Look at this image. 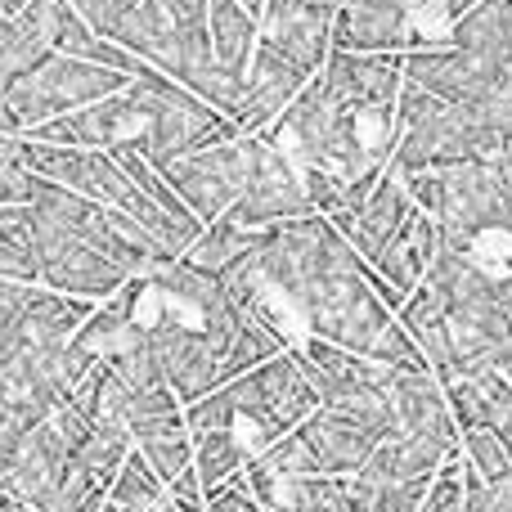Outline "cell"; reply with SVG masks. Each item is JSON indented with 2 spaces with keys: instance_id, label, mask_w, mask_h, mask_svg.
<instances>
[{
  "instance_id": "6da1fadb",
  "label": "cell",
  "mask_w": 512,
  "mask_h": 512,
  "mask_svg": "<svg viewBox=\"0 0 512 512\" xmlns=\"http://www.w3.org/2000/svg\"><path fill=\"white\" fill-rule=\"evenodd\" d=\"M131 99H135V135L126 144H135L153 167H167V162L198 149H212V144L239 140L230 117L216 113L212 104H203L198 95H189L185 86H176L171 77H162L153 68L131 81Z\"/></svg>"
},
{
  "instance_id": "7a4b0ae2",
  "label": "cell",
  "mask_w": 512,
  "mask_h": 512,
  "mask_svg": "<svg viewBox=\"0 0 512 512\" xmlns=\"http://www.w3.org/2000/svg\"><path fill=\"white\" fill-rule=\"evenodd\" d=\"M225 391H230L234 414H239L234 432L243 436L248 454H261L265 445H274L279 436L297 432L319 409V396H315V387H310L306 369H301L297 346H288V351L270 355V360L256 364V369L239 373L234 382H225Z\"/></svg>"
},
{
  "instance_id": "3957f363",
  "label": "cell",
  "mask_w": 512,
  "mask_h": 512,
  "mask_svg": "<svg viewBox=\"0 0 512 512\" xmlns=\"http://www.w3.org/2000/svg\"><path fill=\"white\" fill-rule=\"evenodd\" d=\"M396 149H391V176H414V171L450 167V162H472L490 158L481 144L472 117L450 99H436L418 86H400L396 95Z\"/></svg>"
},
{
  "instance_id": "277c9868",
  "label": "cell",
  "mask_w": 512,
  "mask_h": 512,
  "mask_svg": "<svg viewBox=\"0 0 512 512\" xmlns=\"http://www.w3.org/2000/svg\"><path fill=\"white\" fill-rule=\"evenodd\" d=\"M122 86H126L122 72L54 50V54H45L41 63H32L27 72H18L0 95H5L9 113L18 117V126H23V135H27L32 126L54 122V117H63V113H77V108H86V104H99V99L117 95Z\"/></svg>"
},
{
  "instance_id": "5b68a950",
  "label": "cell",
  "mask_w": 512,
  "mask_h": 512,
  "mask_svg": "<svg viewBox=\"0 0 512 512\" xmlns=\"http://www.w3.org/2000/svg\"><path fill=\"white\" fill-rule=\"evenodd\" d=\"M261 149V135H239L230 144H212V149H198V153H185V158L167 162L162 180L176 189V198L189 207L198 225H212V221H225L234 203H239L243 185L252 176V158Z\"/></svg>"
},
{
  "instance_id": "8992f818",
  "label": "cell",
  "mask_w": 512,
  "mask_h": 512,
  "mask_svg": "<svg viewBox=\"0 0 512 512\" xmlns=\"http://www.w3.org/2000/svg\"><path fill=\"white\" fill-rule=\"evenodd\" d=\"M32 221V216H27ZM32 243H36V283L68 297H86V301H108L122 288L131 274L122 265H113L104 252H95L90 243L72 239L68 230H50V225L32 221Z\"/></svg>"
},
{
  "instance_id": "52a82bcc",
  "label": "cell",
  "mask_w": 512,
  "mask_h": 512,
  "mask_svg": "<svg viewBox=\"0 0 512 512\" xmlns=\"http://www.w3.org/2000/svg\"><path fill=\"white\" fill-rule=\"evenodd\" d=\"M149 328V351L158 360L167 387L176 391L180 405H194L198 396L221 387V360H216V346L207 342V333L194 319H180L171 310H162Z\"/></svg>"
},
{
  "instance_id": "ba28073f",
  "label": "cell",
  "mask_w": 512,
  "mask_h": 512,
  "mask_svg": "<svg viewBox=\"0 0 512 512\" xmlns=\"http://www.w3.org/2000/svg\"><path fill=\"white\" fill-rule=\"evenodd\" d=\"M301 216H310V203H306L297 167L261 135V149L252 158V176L243 185L239 203L225 212V221L243 225V230H274V225L301 221Z\"/></svg>"
},
{
  "instance_id": "9c48e42d",
  "label": "cell",
  "mask_w": 512,
  "mask_h": 512,
  "mask_svg": "<svg viewBox=\"0 0 512 512\" xmlns=\"http://www.w3.org/2000/svg\"><path fill=\"white\" fill-rule=\"evenodd\" d=\"M382 391L391 400V414L400 423V436L436 445L445 454H459V423L445 400V382L427 369H382Z\"/></svg>"
},
{
  "instance_id": "30bf717a",
  "label": "cell",
  "mask_w": 512,
  "mask_h": 512,
  "mask_svg": "<svg viewBox=\"0 0 512 512\" xmlns=\"http://www.w3.org/2000/svg\"><path fill=\"white\" fill-rule=\"evenodd\" d=\"M333 18L337 5H315V0H265L261 9V36L274 54L301 68L306 77H315L324 68L328 50H333Z\"/></svg>"
},
{
  "instance_id": "8fae6325",
  "label": "cell",
  "mask_w": 512,
  "mask_h": 512,
  "mask_svg": "<svg viewBox=\"0 0 512 512\" xmlns=\"http://www.w3.org/2000/svg\"><path fill=\"white\" fill-rule=\"evenodd\" d=\"M306 81H310L306 72L292 68V63L283 59V54H274L265 41H256L248 72H243V95L230 113L234 131L239 135H265V140H270V131L279 126V117L288 113V104L301 95Z\"/></svg>"
},
{
  "instance_id": "7c38bea8",
  "label": "cell",
  "mask_w": 512,
  "mask_h": 512,
  "mask_svg": "<svg viewBox=\"0 0 512 512\" xmlns=\"http://www.w3.org/2000/svg\"><path fill=\"white\" fill-rule=\"evenodd\" d=\"M400 68H405V81L436 99H450V104H472L486 90H495L499 81H508V72H495L486 63H477L472 54L445 45H414V50L400 54Z\"/></svg>"
},
{
  "instance_id": "4fadbf2b",
  "label": "cell",
  "mask_w": 512,
  "mask_h": 512,
  "mask_svg": "<svg viewBox=\"0 0 512 512\" xmlns=\"http://www.w3.org/2000/svg\"><path fill=\"white\" fill-rule=\"evenodd\" d=\"M414 14L405 0H337L333 50L355 54H405L414 50Z\"/></svg>"
},
{
  "instance_id": "5bb4252c",
  "label": "cell",
  "mask_w": 512,
  "mask_h": 512,
  "mask_svg": "<svg viewBox=\"0 0 512 512\" xmlns=\"http://www.w3.org/2000/svg\"><path fill=\"white\" fill-rule=\"evenodd\" d=\"M72 454H77V450H72V445L41 418V423L27 427V436L18 441V450H14V459H9V472H5V481H0V490H5L14 504H23L32 512H45L50 495L59 490L63 472H68Z\"/></svg>"
},
{
  "instance_id": "9a60e30c",
  "label": "cell",
  "mask_w": 512,
  "mask_h": 512,
  "mask_svg": "<svg viewBox=\"0 0 512 512\" xmlns=\"http://www.w3.org/2000/svg\"><path fill=\"white\" fill-rule=\"evenodd\" d=\"M324 86L351 108H391L405 86L400 54H355V50H328L319 68Z\"/></svg>"
},
{
  "instance_id": "2e32d148",
  "label": "cell",
  "mask_w": 512,
  "mask_h": 512,
  "mask_svg": "<svg viewBox=\"0 0 512 512\" xmlns=\"http://www.w3.org/2000/svg\"><path fill=\"white\" fill-rule=\"evenodd\" d=\"M409 216H414V203H409L400 176H391V171H387V176L369 189V198H364L351 216H337V221H328V216H324V221L333 225V230L342 234L355 252H360L364 265H373V261H378V252L387 248L400 230H405Z\"/></svg>"
},
{
  "instance_id": "e0dca14e",
  "label": "cell",
  "mask_w": 512,
  "mask_h": 512,
  "mask_svg": "<svg viewBox=\"0 0 512 512\" xmlns=\"http://www.w3.org/2000/svg\"><path fill=\"white\" fill-rule=\"evenodd\" d=\"M445 400L454 409V423L463 427H486L499 445L512 454V382L499 369L472 373V378L445 382Z\"/></svg>"
},
{
  "instance_id": "ac0fdd59",
  "label": "cell",
  "mask_w": 512,
  "mask_h": 512,
  "mask_svg": "<svg viewBox=\"0 0 512 512\" xmlns=\"http://www.w3.org/2000/svg\"><path fill=\"white\" fill-rule=\"evenodd\" d=\"M450 45L512 77V0H477L468 14L454 18Z\"/></svg>"
},
{
  "instance_id": "d6986e66",
  "label": "cell",
  "mask_w": 512,
  "mask_h": 512,
  "mask_svg": "<svg viewBox=\"0 0 512 512\" xmlns=\"http://www.w3.org/2000/svg\"><path fill=\"white\" fill-rule=\"evenodd\" d=\"M400 328L414 337L418 355L427 360V369L436 373L441 382L459 378V364H454V342H450V324H445V301L436 297L427 283H418L414 292L405 297V306L396 310Z\"/></svg>"
},
{
  "instance_id": "ffe728a7",
  "label": "cell",
  "mask_w": 512,
  "mask_h": 512,
  "mask_svg": "<svg viewBox=\"0 0 512 512\" xmlns=\"http://www.w3.org/2000/svg\"><path fill=\"white\" fill-rule=\"evenodd\" d=\"M436 248H441V225H436L427 212H418V207H414V216L405 221V230H400L396 239L378 252L373 270H378L396 292H405V297H409V292L423 283V274H427V265H432Z\"/></svg>"
},
{
  "instance_id": "44dd1931",
  "label": "cell",
  "mask_w": 512,
  "mask_h": 512,
  "mask_svg": "<svg viewBox=\"0 0 512 512\" xmlns=\"http://www.w3.org/2000/svg\"><path fill=\"white\" fill-rule=\"evenodd\" d=\"M207 36H212V59L230 77H243L256 50V36H261V23L239 0H207Z\"/></svg>"
},
{
  "instance_id": "7402d4cb",
  "label": "cell",
  "mask_w": 512,
  "mask_h": 512,
  "mask_svg": "<svg viewBox=\"0 0 512 512\" xmlns=\"http://www.w3.org/2000/svg\"><path fill=\"white\" fill-rule=\"evenodd\" d=\"M450 459L454 454L436 450V445L418 441V436H391V441H382L378 450L369 454L360 477H369V481H432Z\"/></svg>"
},
{
  "instance_id": "603a6c76",
  "label": "cell",
  "mask_w": 512,
  "mask_h": 512,
  "mask_svg": "<svg viewBox=\"0 0 512 512\" xmlns=\"http://www.w3.org/2000/svg\"><path fill=\"white\" fill-rule=\"evenodd\" d=\"M194 436V477L203 486V495L221 490L225 481H234L248 463V445L234 427H216V432H189Z\"/></svg>"
},
{
  "instance_id": "cb8c5ba5",
  "label": "cell",
  "mask_w": 512,
  "mask_h": 512,
  "mask_svg": "<svg viewBox=\"0 0 512 512\" xmlns=\"http://www.w3.org/2000/svg\"><path fill=\"white\" fill-rule=\"evenodd\" d=\"M265 234L270 230H243V225H230V221H212L198 230V239L189 243L185 261H194L198 270H230V265H239L243 256H252L256 248L265 243Z\"/></svg>"
},
{
  "instance_id": "d4e9b609",
  "label": "cell",
  "mask_w": 512,
  "mask_h": 512,
  "mask_svg": "<svg viewBox=\"0 0 512 512\" xmlns=\"http://www.w3.org/2000/svg\"><path fill=\"white\" fill-rule=\"evenodd\" d=\"M265 512H355L346 477H279Z\"/></svg>"
},
{
  "instance_id": "484cf974",
  "label": "cell",
  "mask_w": 512,
  "mask_h": 512,
  "mask_svg": "<svg viewBox=\"0 0 512 512\" xmlns=\"http://www.w3.org/2000/svg\"><path fill=\"white\" fill-rule=\"evenodd\" d=\"M108 499L122 512H158L167 504V486H162L158 472L140 459V450H131L122 468L113 472V481H108Z\"/></svg>"
},
{
  "instance_id": "4316f807",
  "label": "cell",
  "mask_w": 512,
  "mask_h": 512,
  "mask_svg": "<svg viewBox=\"0 0 512 512\" xmlns=\"http://www.w3.org/2000/svg\"><path fill=\"white\" fill-rule=\"evenodd\" d=\"M131 450H135V441H131V432H126L122 423H113V418H95V423H90V432H86V441L77 445V454H72V459H77L90 477L113 481V472L122 468Z\"/></svg>"
},
{
  "instance_id": "83f0119b",
  "label": "cell",
  "mask_w": 512,
  "mask_h": 512,
  "mask_svg": "<svg viewBox=\"0 0 512 512\" xmlns=\"http://www.w3.org/2000/svg\"><path fill=\"white\" fill-rule=\"evenodd\" d=\"M459 463H463V472H472V477H481V481L512 477V454L486 427H463L459 432Z\"/></svg>"
},
{
  "instance_id": "f1b7e54d",
  "label": "cell",
  "mask_w": 512,
  "mask_h": 512,
  "mask_svg": "<svg viewBox=\"0 0 512 512\" xmlns=\"http://www.w3.org/2000/svg\"><path fill=\"white\" fill-rule=\"evenodd\" d=\"M135 450L158 472L162 486H171V481H180L185 472H194V436H189V427L185 432H167V436H153V441H140Z\"/></svg>"
},
{
  "instance_id": "f546056e",
  "label": "cell",
  "mask_w": 512,
  "mask_h": 512,
  "mask_svg": "<svg viewBox=\"0 0 512 512\" xmlns=\"http://www.w3.org/2000/svg\"><path fill=\"white\" fill-rule=\"evenodd\" d=\"M234 423H239V414H234V400L225 387L207 391V396H198L194 405H185L189 432H216V427H234Z\"/></svg>"
},
{
  "instance_id": "4dcf8cb0",
  "label": "cell",
  "mask_w": 512,
  "mask_h": 512,
  "mask_svg": "<svg viewBox=\"0 0 512 512\" xmlns=\"http://www.w3.org/2000/svg\"><path fill=\"white\" fill-rule=\"evenodd\" d=\"M32 185H36V176L18 162V140H5V135H0V203L27 207Z\"/></svg>"
},
{
  "instance_id": "1f68e13d",
  "label": "cell",
  "mask_w": 512,
  "mask_h": 512,
  "mask_svg": "<svg viewBox=\"0 0 512 512\" xmlns=\"http://www.w3.org/2000/svg\"><path fill=\"white\" fill-rule=\"evenodd\" d=\"M463 512H512V477L481 481L463 472Z\"/></svg>"
},
{
  "instance_id": "d6a6232c",
  "label": "cell",
  "mask_w": 512,
  "mask_h": 512,
  "mask_svg": "<svg viewBox=\"0 0 512 512\" xmlns=\"http://www.w3.org/2000/svg\"><path fill=\"white\" fill-rule=\"evenodd\" d=\"M27 427H36V423H23V418H18L14 409H5V405H0V481H5L9 459H14L18 441H23V436H27ZM0 495H5V490H0Z\"/></svg>"
},
{
  "instance_id": "836d02e7",
  "label": "cell",
  "mask_w": 512,
  "mask_h": 512,
  "mask_svg": "<svg viewBox=\"0 0 512 512\" xmlns=\"http://www.w3.org/2000/svg\"><path fill=\"white\" fill-rule=\"evenodd\" d=\"M207 512H265V508L256 504L248 490H243V481L234 477V481H225L221 490H212V495H207Z\"/></svg>"
},
{
  "instance_id": "e575fe53",
  "label": "cell",
  "mask_w": 512,
  "mask_h": 512,
  "mask_svg": "<svg viewBox=\"0 0 512 512\" xmlns=\"http://www.w3.org/2000/svg\"><path fill=\"white\" fill-rule=\"evenodd\" d=\"M495 297H499V306H504V310H508V319H512V261L495 274Z\"/></svg>"
},
{
  "instance_id": "d590c367",
  "label": "cell",
  "mask_w": 512,
  "mask_h": 512,
  "mask_svg": "<svg viewBox=\"0 0 512 512\" xmlns=\"http://www.w3.org/2000/svg\"><path fill=\"white\" fill-rule=\"evenodd\" d=\"M441 5H445V14H450V18H459V14H468L477 0H441Z\"/></svg>"
},
{
  "instance_id": "8d00e7d4",
  "label": "cell",
  "mask_w": 512,
  "mask_h": 512,
  "mask_svg": "<svg viewBox=\"0 0 512 512\" xmlns=\"http://www.w3.org/2000/svg\"><path fill=\"white\" fill-rule=\"evenodd\" d=\"M239 5H243V9H248V14H252V18H261V9H265V0H239Z\"/></svg>"
},
{
  "instance_id": "74e56055",
  "label": "cell",
  "mask_w": 512,
  "mask_h": 512,
  "mask_svg": "<svg viewBox=\"0 0 512 512\" xmlns=\"http://www.w3.org/2000/svg\"><path fill=\"white\" fill-rule=\"evenodd\" d=\"M99 512H122V508H117L113 499H104V504H99Z\"/></svg>"
},
{
  "instance_id": "f35d334b",
  "label": "cell",
  "mask_w": 512,
  "mask_h": 512,
  "mask_svg": "<svg viewBox=\"0 0 512 512\" xmlns=\"http://www.w3.org/2000/svg\"><path fill=\"white\" fill-rule=\"evenodd\" d=\"M158 512H176V504H171V495H167V504H162Z\"/></svg>"
},
{
  "instance_id": "ab89813d",
  "label": "cell",
  "mask_w": 512,
  "mask_h": 512,
  "mask_svg": "<svg viewBox=\"0 0 512 512\" xmlns=\"http://www.w3.org/2000/svg\"><path fill=\"white\" fill-rule=\"evenodd\" d=\"M504 378L512 382V355H508V364H504Z\"/></svg>"
},
{
  "instance_id": "60d3db41",
  "label": "cell",
  "mask_w": 512,
  "mask_h": 512,
  "mask_svg": "<svg viewBox=\"0 0 512 512\" xmlns=\"http://www.w3.org/2000/svg\"><path fill=\"white\" fill-rule=\"evenodd\" d=\"M315 5H337V0H315Z\"/></svg>"
}]
</instances>
